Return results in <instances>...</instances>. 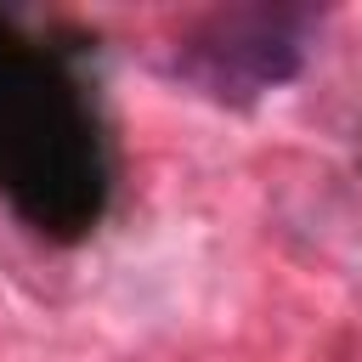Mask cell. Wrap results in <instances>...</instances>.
<instances>
[{
    "mask_svg": "<svg viewBox=\"0 0 362 362\" xmlns=\"http://www.w3.org/2000/svg\"><path fill=\"white\" fill-rule=\"evenodd\" d=\"M113 153L85 79L28 28L0 17V198L45 238L102 221Z\"/></svg>",
    "mask_w": 362,
    "mask_h": 362,
    "instance_id": "obj_1",
    "label": "cell"
},
{
    "mask_svg": "<svg viewBox=\"0 0 362 362\" xmlns=\"http://www.w3.org/2000/svg\"><path fill=\"white\" fill-rule=\"evenodd\" d=\"M311 11L300 6H226L175 40V74L209 96H260L300 74Z\"/></svg>",
    "mask_w": 362,
    "mask_h": 362,
    "instance_id": "obj_2",
    "label": "cell"
}]
</instances>
